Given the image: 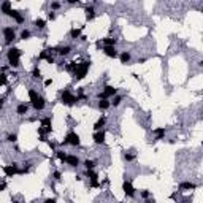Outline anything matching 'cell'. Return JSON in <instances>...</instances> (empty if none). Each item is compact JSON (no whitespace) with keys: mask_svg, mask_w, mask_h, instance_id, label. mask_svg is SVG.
<instances>
[{"mask_svg":"<svg viewBox=\"0 0 203 203\" xmlns=\"http://www.w3.org/2000/svg\"><path fill=\"white\" fill-rule=\"evenodd\" d=\"M22 56V51L19 48H10L8 53H6V59H8V65L11 68H18L19 65H21V62H19V57Z\"/></svg>","mask_w":203,"mask_h":203,"instance_id":"cell-1","label":"cell"},{"mask_svg":"<svg viewBox=\"0 0 203 203\" xmlns=\"http://www.w3.org/2000/svg\"><path fill=\"white\" fill-rule=\"evenodd\" d=\"M89 68H91V60H83V62H78L76 64V68L73 70V78L75 79H83V78L87 75Z\"/></svg>","mask_w":203,"mask_h":203,"instance_id":"cell-2","label":"cell"},{"mask_svg":"<svg viewBox=\"0 0 203 203\" xmlns=\"http://www.w3.org/2000/svg\"><path fill=\"white\" fill-rule=\"evenodd\" d=\"M60 102L64 105H67V106H73V105L78 102V97L73 95L72 92L68 91V89H64V91L60 92Z\"/></svg>","mask_w":203,"mask_h":203,"instance_id":"cell-3","label":"cell"},{"mask_svg":"<svg viewBox=\"0 0 203 203\" xmlns=\"http://www.w3.org/2000/svg\"><path fill=\"white\" fill-rule=\"evenodd\" d=\"M79 146L81 144V140H79V135L76 133V132H68L67 135H65V140L60 143V146Z\"/></svg>","mask_w":203,"mask_h":203,"instance_id":"cell-4","label":"cell"},{"mask_svg":"<svg viewBox=\"0 0 203 203\" xmlns=\"http://www.w3.org/2000/svg\"><path fill=\"white\" fill-rule=\"evenodd\" d=\"M114 95H118V89L113 87V86H105L103 91L97 94V99L99 100H108L110 97H114Z\"/></svg>","mask_w":203,"mask_h":203,"instance_id":"cell-5","label":"cell"},{"mask_svg":"<svg viewBox=\"0 0 203 203\" xmlns=\"http://www.w3.org/2000/svg\"><path fill=\"white\" fill-rule=\"evenodd\" d=\"M3 173H5L6 178H13L14 175L19 173V165L16 162L10 163V165H5V167H3Z\"/></svg>","mask_w":203,"mask_h":203,"instance_id":"cell-6","label":"cell"},{"mask_svg":"<svg viewBox=\"0 0 203 203\" xmlns=\"http://www.w3.org/2000/svg\"><path fill=\"white\" fill-rule=\"evenodd\" d=\"M3 37H5V43L6 45H11L16 38V33H14V29L13 27H5L3 29Z\"/></svg>","mask_w":203,"mask_h":203,"instance_id":"cell-7","label":"cell"},{"mask_svg":"<svg viewBox=\"0 0 203 203\" xmlns=\"http://www.w3.org/2000/svg\"><path fill=\"white\" fill-rule=\"evenodd\" d=\"M92 138H94V143H95V144H103L105 138H106V132H105V130H99V132L94 133Z\"/></svg>","mask_w":203,"mask_h":203,"instance_id":"cell-8","label":"cell"},{"mask_svg":"<svg viewBox=\"0 0 203 203\" xmlns=\"http://www.w3.org/2000/svg\"><path fill=\"white\" fill-rule=\"evenodd\" d=\"M122 190H124V194H126L127 197H133L135 195V189H133V186H132L130 181H124L122 182Z\"/></svg>","mask_w":203,"mask_h":203,"instance_id":"cell-9","label":"cell"},{"mask_svg":"<svg viewBox=\"0 0 203 203\" xmlns=\"http://www.w3.org/2000/svg\"><path fill=\"white\" fill-rule=\"evenodd\" d=\"M103 53H105V56L111 57V59H116L119 56L118 51H116V46H103Z\"/></svg>","mask_w":203,"mask_h":203,"instance_id":"cell-10","label":"cell"},{"mask_svg":"<svg viewBox=\"0 0 203 203\" xmlns=\"http://www.w3.org/2000/svg\"><path fill=\"white\" fill-rule=\"evenodd\" d=\"M41 127L45 128L46 135L51 133V132H53V119L51 118H43L41 119Z\"/></svg>","mask_w":203,"mask_h":203,"instance_id":"cell-11","label":"cell"},{"mask_svg":"<svg viewBox=\"0 0 203 203\" xmlns=\"http://www.w3.org/2000/svg\"><path fill=\"white\" fill-rule=\"evenodd\" d=\"M65 163L75 168V167L79 165V159H78V155H75V154H68V155H67V160H65Z\"/></svg>","mask_w":203,"mask_h":203,"instance_id":"cell-12","label":"cell"},{"mask_svg":"<svg viewBox=\"0 0 203 203\" xmlns=\"http://www.w3.org/2000/svg\"><path fill=\"white\" fill-rule=\"evenodd\" d=\"M8 16H10V18H13L14 21L18 22V24H22V22H24V16H22L21 11H18V10H11Z\"/></svg>","mask_w":203,"mask_h":203,"instance_id":"cell-13","label":"cell"},{"mask_svg":"<svg viewBox=\"0 0 203 203\" xmlns=\"http://www.w3.org/2000/svg\"><path fill=\"white\" fill-rule=\"evenodd\" d=\"M32 106H33V110H37V111H41L43 108L46 106V102H45V99H43V97L40 95V97H38V99H37V100H35L33 103H32Z\"/></svg>","mask_w":203,"mask_h":203,"instance_id":"cell-14","label":"cell"},{"mask_svg":"<svg viewBox=\"0 0 203 203\" xmlns=\"http://www.w3.org/2000/svg\"><path fill=\"white\" fill-rule=\"evenodd\" d=\"M105 124H106V118H105V116H102V118H100L99 121H97L95 124H94V130H95V132H99V130H103Z\"/></svg>","mask_w":203,"mask_h":203,"instance_id":"cell-15","label":"cell"},{"mask_svg":"<svg viewBox=\"0 0 203 203\" xmlns=\"http://www.w3.org/2000/svg\"><path fill=\"white\" fill-rule=\"evenodd\" d=\"M194 189H197V184H194V182L186 181L179 184V190H194Z\"/></svg>","mask_w":203,"mask_h":203,"instance_id":"cell-16","label":"cell"},{"mask_svg":"<svg viewBox=\"0 0 203 203\" xmlns=\"http://www.w3.org/2000/svg\"><path fill=\"white\" fill-rule=\"evenodd\" d=\"M27 111H29V105H27V103H19L18 106H16V113H18L19 116L27 114Z\"/></svg>","mask_w":203,"mask_h":203,"instance_id":"cell-17","label":"cell"},{"mask_svg":"<svg viewBox=\"0 0 203 203\" xmlns=\"http://www.w3.org/2000/svg\"><path fill=\"white\" fill-rule=\"evenodd\" d=\"M56 51H57V54H59V56L65 57V56H68V54H70L72 48H70V46H59V48H56Z\"/></svg>","mask_w":203,"mask_h":203,"instance_id":"cell-18","label":"cell"},{"mask_svg":"<svg viewBox=\"0 0 203 203\" xmlns=\"http://www.w3.org/2000/svg\"><path fill=\"white\" fill-rule=\"evenodd\" d=\"M119 59H121V64L127 65L128 62H130L132 56H130V53H127V51H124V53H121V54H119Z\"/></svg>","mask_w":203,"mask_h":203,"instance_id":"cell-19","label":"cell"},{"mask_svg":"<svg viewBox=\"0 0 203 203\" xmlns=\"http://www.w3.org/2000/svg\"><path fill=\"white\" fill-rule=\"evenodd\" d=\"M11 10H13V8H11V2H3L2 5H0V11H2L3 14H6V16L10 14Z\"/></svg>","mask_w":203,"mask_h":203,"instance_id":"cell-20","label":"cell"},{"mask_svg":"<svg viewBox=\"0 0 203 203\" xmlns=\"http://www.w3.org/2000/svg\"><path fill=\"white\" fill-rule=\"evenodd\" d=\"M83 29H84V27H79V29H72V30H70V38H73V40H79Z\"/></svg>","mask_w":203,"mask_h":203,"instance_id":"cell-21","label":"cell"},{"mask_svg":"<svg viewBox=\"0 0 203 203\" xmlns=\"http://www.w3.org/2000/svg\"><path fill=\"white\" fill-rule=\"evenodd\" d=\"M154 135H155V141L162 140L165 136V128L163 127H159V128H154Z\"/></svg>","mask_w":203,"mask_h":203,"instance_id":"cell-22","label":"cell"},{"mask_svg":"<svg viewBox=\"0 0 203 203\" xmlns=\"http://www.w3.org/2000/svg\"><path fill=\"white\" fill-rule=\"evenodd\" d=\"M94 18H95V10H94V6L91 5V6L86 8V19H87V21H92Z\"/></svg>","mask_w":203,"mask_h":203,"instance_id":"cell-23","label":"cell"},{"mask_svg":"<svg viewBox=\"0 0 203 203\" xmlns=\"http://www.w3.org/2000/svg\"><path fill=\"white\" fill-rule=\"evenodd\" d=\"M116 43H118V38H114V37L103 38V46H116Z\"/></svg>","mask_w":203,"mask_h":203,"instance_id":"cell-24","label":"cell"},{"mask_svg":"<svg viewBox=\"0 0 203 203\" xmlns=\"http://www.w3.org/2000/svg\"><path fill=\"white\" fill-rule=\"evenodd\" d=\"M110 106H111V103L108 100H99V110L105 111V110H108Z\"/></svg>","mask_w":203,"mask_h":203,"instance_id":"cell-25","label":"cell"},{"mask_svg":"<svg viewBox=\"0 0 203 203\" xmlns=\"http://www.w3.org/2000/svg\"><path fill=\"white\" fill-rule=\"evenodd\" d=\"M35 27H37V29H40V30H43L46 27V21L45 19H41V18H38V19H35Z\"/></svg>","mask_w":203,"mask_h":203,"instance_id":"cell-26","label":"cell"},{"mask_svg":"<svg viewBox=\"0 0 203 203\" xmlns=\"http://www.w3.org/2000/svg\"><path fill=\"white\" fill-rule=\"evenodd\" d=\"M38 97H40V94L35 91V89H29V99H30V102H32V103L38 99Z\"/></svg>","mask_w":203,"mask_h":203,"instance_id":"cell-27","label":"cell"},{"mask_svg":"<svg viewBox=\"0 0 203 203\" xmlns=\"http://www.w3.org/2000/svg\"><path fill=\"white\" fill-rule=\"evenodd\" d=\"M56 155H57V159H59L60 162H65L67 160V152H64V151H56Z\"/></svg>","mask_w":203,"mask_h":203,"instance_id":"cell-28","label":"cell"},{"mask_svg":"<svg viewBox=\"0 0 203 203\" xmlns=\"http://www.w3.org/2000/svg\"><path fill=\"white\" fill-rule=\"evenodd\" d=\"M121 102H122V97H121V95H114V97H113V102H110V103H111V106H119Z\"/></svg>","mask_w":203,"mask_h":203,"instance_id":"cell-29","label":"cell"},{"mask_svg":"<svg viewBox=\"0 0 203 203\" xmlns=\"http://www.w3.org/2000/svg\"><path fill=\"white\" fill-rule=\"evenodd\" d=\"M32 78H33V79H41V72H40V68H38V67H35L32 70Z\"/></svg>","mask_w":203,"mask_h":203,"instance_id":"cell-30","label":"cell"},{"mask_svg":"<svg viewBox=\"0 0 203 203\" xmlns=\"http://www.w3.org/2000/svg\"><path fill=\"white\" fill-rule=\"evenodd\" d=\"M83 165H84L86 170H94V167H95V162H94V160H89V159H87V160H84Z\"/></svg>","mask_w":203,"mask_h":203,"instance_id":"cell-31","label":"cell"},{"mask_svg":"<svg viewBox=\"0 0 203 203\" xmlns=\"http://www.w3.org/2000/svg\"><path fill=\"white\" fill-rule=\"evenodd\" d=\"M32 37V32H30V30H22L21 32V40H29V38Z\"/></svg>","mask_w":203,"mask_h":203,"instance_id":"cell-32","label":"cell"},{"mask_svg":"<svg viewBox=\"0 0 203 203\" xmlns=\"http://www.w3.org/2000/svg\"><path fill=\"white\" fill-rule=\"evenodd\" d=\"M86 176H87L89 179H97V178H99V175H97L94 170H86Z\"/></svg>","mask_w":203,"mask_h":203,"instance_id":"cell-33","label":"cell"},{"mask_svg":"<svg viewBox=\"0 0 203 203\" xmlns=\"http://www.w3.org/2000/svg\"><path fill=\"white\" fill-rule=\"evenodd\" d=\"M6 84H8V75L0 73V86H6Z\"/></svg>","mask_w":203,"mask_h":203,"instance_id":"cell-34","label":"cell"},{"mask_svg":"<svg viewBox=\"0 0 203 203\" xmlns=\"http://www.w3.org/2000/svg\"><path fill=\"white\" fill-rule=\"evenodd\" d=\"M6 141L8 143H16L18 141V135L16 133H10L8 136H6Z\"/></svg>","mask_w":203,"mask_h":203,"instance_id":"cell-35","label":"cell"},{"mask_svg":"<svg viewBox=\"0 0 203 203\" xmlns=\"http://www.w3.org/2000/svg\"><path fill=\"white\" fill-rule=\"evenodd\" d=\"M122 157H124V160H127V162H132V160H133V155H132V154H128V152H124V154H122Z\"/></svg>","mask_w":203,"mask_h":203,"instance_id":"cell-36","label":"cell"},{"mask_svg":"<svg viewBox=\"0 0 203 203\" xmlns=\"http://www.w3.org/2000/svg\"><path fill=\"white\" fill-rule=\"evenodd\" d=\"M60 8V3L59 2H53L51 3V10H59Z\"/></svg>","mask_w":203,"mask_h":203,"instance_id":"cell-37","label":"cell"},{"mask_svg":"<svg viewBox=\"0 0 203 203\" xmlns=\"http://www.w3.org/2000/svg\"><path fill=\"white\" fill-rule=\"evenodd\" d=\"M149 195H151V192L149 190H141V197L146 200V198H149Z\"/></svg>","mask_w":203,"mask_h":203,"instance_id":"cell-38","label":"cell"},{"mask_svg":"<svg viewBox=\"0 0 203 203\" xmlns=\"http://www.w3.org/2000/svg\"><path fill=\"white\" fill-rule=\"evenodd\" d=\"M91 187H100V182L97 179H91Z\"/></svg>","mask_w":203,"mask_h":203,"instance_id":"cell-39","label":"cell"},{"mask_svg":"<svg viewBox=\"0 0 203 203\" xmlns=\"http://www.w3.org/2000/svg\"><path fill=\"white\" fill-rule=\"evenodd\" d=\"M53 176H54V179H57V181H59L60 176H62V173H60L59 170H56V171H54V175H53Z\"/></svg>","mask_w":203,"mask_h":203,"instance_id":"cell-40","label":"cell"},{"mask_svg":"<svg viewBox=\"0 0 203 203\" xmlns=\"http://www.w3.org/2000/svg\"><path fill=\"white\" fill-rule=\"evenodd\" d=\"M46 62H48V64H54V57H53V54H48V57H46Z\"/></svg>","mask_w":203,"mask_h":203,"instance_id":"cell-41","label":"cell"},{"mask_svg":"<svg viewBox=\"0 0 203 203\" xmlns=\"http://www.w3.org/2000/svg\"><path fill=\"white\" fill-rule=\"evenodd\" d=\"M48 19H49V21H54V19H56V14H54L53 11H49V13H48Z\"/></svg>","mask_w":203,"mask_h":203,"instance_id":"cell-42","label":"cell"},{"mask_svg":"<svg viewBox=\"0 0 203 203\" xmlns=\"http://www.w3.org/2000/svg\"><path fill=\"white\" fill-rule=\"evenodd\" d=\"M43 203H56V198H46Z\"/></svg>","mask_w":203,"mask_h":203,"instance_id":"cell-43","label":"cell"},{"mask_svg":"<svg viewBox=\"0 0 203 203\" xmlns=\"http://www.w3.org/2000/svg\"><path fill=\"white\" fill-rule=\"evenodd\" d=\"M5 189H6V184H5V182H2V184H0V192H3Z\"/></svg>","mask_w":203,"mask_h":203,"instance_id":"cell-44","label":"cell"},{"mask_svg":"<svg viewBox=\"0 0 203 203\" xmlns=\"http://www.w3.org/2000/svg\"><path fill=\"white\" fill-rule=\"evenodd\" d=\"M46 143H48V146L51 148V149H56V144L54 143H51V141H46Z\"/></svg>","mask_w":203,"mask_h":203,"instance_id":"cell-45","label":"cell"},{"mask_svg":"<svg viewBox=\"0 0 203 203\" xmlns=\"http://www.w3.org/2000/svg\"><path fill=\"white\" fill-rule=\"evenodd\" d=\"M51 84H53V79H46V81H45V86H46V87H48V86H51Z\"/></svg>","mask_w":203,"mask_h":203,"instance_id":"cell-46","label":"cell"},{"mask_svg":"<svg viewBox=\"0 0 203 203\" xmlns=\"http://www.w3.org/2000/svg\"><path fill=\"white\" fill-rule=\"evenodd\" d=\"M86 40H87V37H86V35H81V37H79V41H86Z\"/></svg>","mask_w":203,"mask_h":203,"instance_id":"cell-47","label":"cell"},{"mask_svg":"<svg viewBox=\"0 0 203 203\" xmlns=\"http://www.w3.org/2000/svg\"><path fill=\"white\" fill-rule=\"evenodd\" d=\"M67 2H68V3H70V5H75V3H76V2H78V0H67Z\"/></svg>","mask_w":203,"mask_h":203,"instance_id":"cell-48","label":"cell"},{"mask_svg":"<svg viewBox=\"0 0 203 203\" xmlns=\"http://www.w3.org/2000/svg\"><path fill=\"white\" fill-rule=\"evenodd\" d=\"M3 102H5V99H0V110L3 108Z\"/></svg>","mask_w":203,"mask_h":203,"instance_id":"cell-49","label":"cell"},{"mask_svg":"<svg viewBox=\"0 0 203 203\" xmlns=\"http://www.w3.org/2000/svg\"><path fill=\"white\" fill-rule=\"evenodd\" d=\"M144 203H154V200H151V198H146V200H144Z\"/></svg>","mask_w":203,"mask_h":203,"instance_id":"cell-50","label":"cell"},{"mask_svg":"<svg viewBox=\"0 0 203 203\" xmlns=\"http://www.w3.org/2000/svg\"><path fill=\"white\" fill-rule=\"evenodd\" d=\"M0 56H2V54H0Z\"/></svg>","mask_w":203,"mask_h":203,"instance_id":"cell-51","label":"cell"}]
</instances>
